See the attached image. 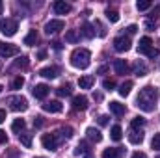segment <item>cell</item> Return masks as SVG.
I'll return each mask as SVG.
<instances>
[{
  "label": "cell",
  "instance_id": "8992f818",
  "mask_svg": "<svg viewBox=\"0 0 160 158\" xmlns=\"http://www.w3.org/2000/svg\"><path fill=\"white\" fill-rule=\"evenodd\" d=\"M17 54H19V47L17 45L0 41V56L2 58H11V56H17Z\"/></svg>",
  "mask_w": 160,
  "mask_h": 158
},
{
  "label": "cell",
  "instance_id": "5b68a950",
  "mask_svg": "<svg viewBox=\"0 0 160 158\" xmlns=\"http://www.w3.org/2000/svg\"><path fill=\"white\" fill-rule=\"evenodd\" d=\"M63 28H65V22H63L62 19H54V21H48V22L45 24V34H47V36L58 34V32L63 30Z\"/></svg>",
  "mask_w": 160,
  "mask_h": 158
},
{
  "label": "cell",
  "instance_id": "ab89813d",
  "mask_svg": "<svg viewBox=\"0 0 160 158\" xmlns=\"http://www.w3.org/2000/svg\"><path fill=\"white\" fill-rule=\"evenodd\" d=\"M95 24L99 26V36H101V37H104V36H106V30H104V26H102L99 21H95Z\"/></svg>",
  "mask_w": 160,
  "mask_h": 158
},
{
  "label": "cell",
  "instance_id": "f907efd6",
  "mask_svg": "<svg viewBox=\"0 0 160 158\" xmlns=\"http://www.w3.org/2000/svg\"><path fill=\"white\" fill-rule=\"evenodd\" d=\"M38 58H39V60H45V58H47V52H45V50H39V52H38Z\"/></svg>",
  "mask_w": 160,
  "mask_h": 158
},
{
  "label": "cell",
  "instance_id": "681fc988",
  "mask_svg": "<svg viewBox=\"0 0 160 158\" xmlns=\"http://www.w3.org/2000/svg\"><path fill=\"white\" fill-rule=\"evenodd\" d=\"M106 71H108V65H101V67H99V71H97V73H99V75H104V73H106Z\"/></svg>",
  "mask_w": 160,
  "mask_h": 158
},
{
  "label": "cell",
  "instance_id": "4fadbf2b",
  "mask_svg": "<svg viewBox=\"0 0 160 158\" xmlns=\"http://www.w3.org/2000/svg\"><path fill=\"white\" fill-rule=\"evenodd\" d=\"M48 91H50V89H48V86H47V84H36V87H34V97L43 101V99H47Z\"/></svg>",
  "mask_w": 160,
  "mask_h": 158
},
{
  "label": "cell",
  "instance_id": "f35d334b",
  "mask_svg": "<svg viewBox=\"0 0 160 158\" xmlns=\"http://www.w3.org/2000/svg\"><path fill=\"white\" fill-rule=\"evenodd\" d=\"M62 136L69 140V138L73 136V128H71V126H63V128H62Z\"/></svg>",
  "mask_w": 160,
  "mask_h": 158
},
{
  "label": "cell",
  "instance_id": "d6986e66",
  "mask_svg": "<svg viewBox=\"0 0 160 158\" xmlns=\"http://www.w3.org/2000/svg\"><path fill=\"white\" fill-rule=\"evenodd\" d=\"M86 134H88V138H89L91 141H95V143L102 141V134H101V130H97V128H93V126H89V128L86 130Z\"/></svg>",
  "mask_w": 160,
  "mask_h": 158
},
{
  "label": "cell",
  "instance_id": "836d02e7",
  "mask_svg": "<svg viewBox=\"0 0 160 158\" xmlns=\"http://www.w3.org/2000/svg\"><path fill=\"white\" fill-rule=\"evenodd\" d=\"M22 86H24V78L22 77H17V78L11 82V89H21Z\"/></svg>",
  "mask_w": 160,
  "mask_h": 158
},
{
  "label": "cell",
  "instance_id": "ffe728a7",
  "mask_svg": "<svg viewBox=\"0 0 160 158\" xmlns=\"http://www.w3.org/2000/svg\"><path fill=\"white\" fill-rule=\"evenodd\" d=\"M93 84H95V78H93L91 75H86V77H80V78H78L80 89H89Z\"/></svg>",
  "mask_w": 160,
  "mask_h": 158
},
{
  "label": "cell",
  "instance_id": "d590c367",
  "mask_svg": "<svg viewBox=\"0 0 160 158\" xmlns=\"http://www.w3.org/2000/svg\"><path fill=\"white\" fill-rule=\"evenodd\" d=\"M134 71H136V75H138V77H145V73H147V69H145V65H143V63H140V62L136 63V67H134Z\"/></svg>",
  "mask_w": 160,
  "mask_h": 158
},
{
  "label": "cell",
  "instance_id": "7c38bea8",
  "mask_svg": "<svg viewBox=\"0 0 160 158\" xmlns=\"http://www.w3.org/2000/svg\"><path fill=\"white\" fill-rule=\"evenodd\" d=\"M151 48H153V39H151V37L145 36V37L140 39V45H138V52H140V54H147Z\"/></svg>",
  "mask_w": 160,
  "mask_h": 158
},
{
  "label": "cell",
  "instance_id": "9c48e42d",
  "mask_svg": "<svg viewBox=\"0 0 160 158\" xmlns=\"http://www.w3.org/2000/svg\"><path fill=\"white\" fill-rule=\"evenodd\" d=\"M43 110L45 112H50V114H60L63 110V106H62L60 101H48V102L43 104Z\"/></svg>",
  "mask_w": 160,
  "mask_h": 158
},
{
  "label": "cell",
  "instance_id": "5bb4252c",
  "mask_svg": "<svg viewBox=\"0 0 160 158\" xmlns=\"http://www.w3.org/2000/svg\"><path fill=\"white\" fill-rule=\"evenodd\" d=\"M58 73H60V69L58 67H54V65H50V67H43L39 71V75L43 77V78H56L58 77Z\"/></svg>",
  "mask_w": 160,
  "mask_h": 158
},
{
  "label": "cell",
  "instance_id": "4dcf8cb0",
  "mask_svg": "<svg viewBox=\"0 0 160 158\" xmlns=\"http://www.w3.org/2000/svg\"><path fill=\"white\" fill-rule=\"evenodd\" d=\"M104 15H106V19H108L110 22H118V21H119V13H118L116 9H106Z\"/></svg>",
  "mask_w": 160,
  "mask_h": 158
},
{
  "label": "cell",
  "instance_id": "277c9868",
  "mask_svg": "<svg viewBox=\"0 0 160 158\" xmlns=\"http://www.w3.org/2000/svg\"><path fill=\"white\" fill-rule=\"evenodd\" d=\"M8 104L13 112H24L28 110V101L21 95H13V97H8Z\"/></svg>",
  "mask_w": 160,
  "mask_h": 158
},
{
  "label": "cell",
  "instance_id": "db71d44e",
  "mask_svg": "<svg viewBox=\"0 0 160 158\" xmlns=\"http://www.w3.org/2000/svg\"><path fill=\"white\" fill-rule=\"evenodd\" d=\"M0 13H2V2H0Z\"/></svg>",
  "mask_w": 160,
  "mask_h": 158
},
{
  "label": "cell",
  "instance_id": "d6a6232c",
  "mask_svg": "<svg viewBox=\"0 0 160 158\" xmlns=\"http://www.w3.org/2000/svg\"><path fill=\"white\" fill-rule=\"evenodd\" d=\"M102 87H104L106 91H112V89L116 87V82H114L112 78H104L102 80Z\"/></svg>",
  "mask_w": 160,
  "mask_h": 158
},
{
  "label": "cell",
  "instance_id": "44dd1931",
  "mask_svg": "<svg viewBox=\"0 0 160 158\" xmlns=\"http://www.w3.org/2000/svg\"><path fill=\"white\" fill-rule=\"evenodd\" d=\"M145 123H147V121H145V119L142 117V116H136V117L132 119V123H130V126H132V130H138V128L142 130V128L145 126Z\"/></svg>",
  "mask_w": 160,
  "mask_h": 158
},
{
  "label": "cell",
  "instance_id": "c3c4849f",
  "mask_svg": "<svg viewBox=\"0 0 160 158\" xmlns=\"http://www.w3.org/2000/svg\"><path fill=\"white\" fill-rule=\"evenodd\" d=\"M132 158H147V155H145V153H140V151H136V153L132 155Z\"/></svg>",
  "mask_w": 160,
  "mask_h": 158
},
{
  "label": "cell",
  "instance_id": "7402d4cb",
  "mask_svg": "<svg viewBox=\"0 0 160 158\" xmlns=\"http://www.w3.org/2000/svg\"><path fill=\"white\" fill-rule=\"evenodd\" d=\"M24 126H26L24 119H15V121L11 123V130H13V132H17V134H21V132L24 130Z\"/></svg>",
  "mask_w": 160,
  "mask_h": 158
},
{
  "label": "cell",
  "instance_id": "f5cc1de1",
  "mask_svg": "<svg viewBox=\"0 0 160 158\" xmlns=\"http://www.w3.org/2000/svg\"><path fill=\"white\" fill-rule=\"evenodd\" d=\"M84 158H93V156H91V155H86V156H84Z\"/></svg>",
  "mask_w": 160,
  "mask_h": 158
},
{
  "label": "cell",
  "instance_id": "d4e9b609",
  "mask_svg": "<svg viewBox=\"0 0 160 158\" xmlns=\"http://www.w3.org/2000/svg\"><path fill=\"white\" fill-rule=\"evenodd\" d=\"M89 153H91V149H89V143L88 141H80L77 151H75V155H89Z\"/></svg>",
  "mask_w": 160,
  "mask_h": 158
},
{
  "label": "cell",
  "instance_id": "74e56055",
  "mask_svg": "<svg viewBox=\"0 0 160 158\" xmlns=\"http://www.w3.org/2000/svg\"><path fill=\"white\" fill-rule=\"evenodd\" d=\"M158 15H160V4L155 7V9H153V11H151V15H149V21H155V22H157Z\"/></svg>",
  "mask_w": 160,
  "mask_h": 158
},
{
  "label": "cell",
  "instance_id": "8d00e7d4",
  "mask_svg": "<svg viewBox=\"0 0 160 158\" xmlns=\"http://www.w3.org/2000/svg\"><path fill=\"white\" fill-rule=\"evenodd\" d=\"M151 147H153V149H157V151H160V132H158V134H155V136H153Z\"/></svg>",
  "mask_w": 160,
  "mask_h": 158
},
{
  "label": "cell",
  "instance_id": "9a60e30c",
  "mask_svg": "<svg viewBox=\"0 0 160 158\" xmlns=\"http://www.w3.org/2000/svg\"><path fill=\"white\" fill-rule=\"evenodd\" d=\"M110 112L114 114V116H125V112H127V108H125V104H121V102H118V101H112L110 104Z\"/></svg>",
  "mask_w": 160,
  "mask_h": 158
},
{
  "label": "cell",
  "instance_id": "e575fe53",
  "mask_svg": "<svg viewBox=\"0 0 160 158\" xmlns=\"http://www.w3.org/2000/svg\"><path fill=\"white\" fill-rule=\"evenodd\" d=\"M136 7H138V11H145V9H149V7H151V2H149V0L136 2Z\"/></svg>",
  "mask_w": 160,
  "mask_h": 158
},
{
  "label": "cell",
  "instance_id": "3957f363",
  "mask_svg": "<svg viewBox=\"0 0 160 158\" xmlns=\"http://www.w3.org/2000/svg\"><path fill=\"white\" fill-rule=\"evenodd\" d=\"M17 30H19L17 21H13V19H0V32H2L6 37L15 36V34H17Z\"/></svg>",
  "mask_w": 160,
  "mask_h": 158
},
{
  "label": "cell",
  "instance_id": "f1b7e54d",
  "mask_svg": "<svg viewBox=\"0 0 160 158\" xmlns=\"http://www.w3.org/2000/svg\"><path fill=\"white\" fill-rule=\"evenodd\" d=\"M78 39H80V36H78L77 30H67V32H65V41H67V43H77Z\"/></svg>",
  "mask_w": 160,
  "mask_h": 158
},
{
  "label": "cell",
  "instance_id": "7bdbcfd3",
  "mask_svg": "<svg viewBox=\"0 0 160 158\" xmlns=\"http://www.w3.org/2000/svg\"><path fill=\"white\" fill-rule=\"evenodd\" d=\"M145 28L147 30H155L157 28V22L155 21H145Z\"/></svg>",
  "mask_w": 160,
  "mask_h": 158
},
{
  "label": "cell",
  "instance_id": "60d3db41",
  "mask_svg": "<svg viewBox=\"0 0 160 158\" xmlns=\"http://www.w3.org/2000/svg\"><path fill=\"white\" fill-rule=\"evenodd\" d=\"M108 116H99V119H97V121H99V125H101V126H104V125H108Z\"/></svg>",
  "mask_w": 160,
  "mask_h": 158
},
{
  "label": "cell",
  "instance_id": "603a6c76",
  "mask_svg": "<svg viewBox=\"0 0 160 158\" xmlns=\"http://www.w3.org/2000/svg\"><path fill=\"white\" fill-rule=\"evenodd\" d=\"M110 138H112L114 141H121V138H123V130H121L119 125L112 126V130H110Z\"/></svg>",
  "mask_w": 160,
  "mask_h": 158
},
{
  "label": "cell",
  "instance_id": "2e32d148",
  "mask_svg": "<svg viewBox=\"0 0 160 158\" xmlns=\"http://www.w3.org/2000/svg\"><path fill=\"white\" fill-rule=\"evenodd\" d=\"M128 141H130L132 145H140V143L143 141L142 130H130V132H128Z\"/></svg>",
  "mask_w": 160,
  "mask_h": 158
},
{
  "label": "cell",
  "instance_id": "ee69618b",
  "mask_svg": "<svg viewBox=\"0 0 160 158\" xmlns=\"http://www.w3.org/2000/svg\"><path fill=\"white\" fill-rule=\"evenodd\" d=\"M136 32H138V26H136V24H130V26L127 28V34H128V36H132V34H136Z\"/></svg>",
  "mask_w": 160,
  "mask_h": 158
},
{
  "label": "cell",
  "instance_id": "f6af8a7d",
  "mask_svg": "<svg viewBox=\"0 0 160 158\" xmlns=\"http://www.w3.org/2000/svg\"><path fill=\"white\" fill-rule=\"evenodd\" d=\"M147 56H149V58H157V56H158V50H157V48H151V50L147 52Z\"/></svg>",
  "mask_w": 160,
  "mask_h": 158
},
{
  "label": "cell",
  "instance_id": "e0dca14e",
  "mask_svg": "<svg viewBox=\"0 0 160 158\" xmlns=\"http://www.w3.org/2000/svg\"><path fill=\"white\" fill-rule=\"evenodd\" d=\"M114 69L118 75H127L128 73V63L125 60H114Z\"/></svg>",
  "mask_w": 160,
  "mask_h": 158
},
{
  "label": "cell",
  "instance_id": "4316f807",
  "mask_svg": "<svg viewBox=\"0 0 160 158\" xmlns=\"http://www.w3.org/2000/svg\"><path fill=\"white\" fill-rule=\"evenodd\" d=\"M82 34H84L88 39H91V37L95 36V30H93V26H91L89 22H84V24H82Z\"/></svg>",
  "mask_w": 160,
  "mask_h": 158
},
{
  "label": "cell",
  "instance_id": "b9f144b4",
  "mask_svg": "<svg viewBox=\"0 0 160 158\" xmlns=\"http://www.w3.org/2000/svg\"><path fill=\"white\" fill-rule=\"evenodd\" d=\"M34 126H36V128H41V126H43V117H41V116H38V117L34 119Z\"/></svg>",
  "mask_w": 160,
  "mask_h": 158
},
{
  "label": "cell",
  "instance_id": "816d5d0a",
  "mask_svg": "<svg viewBox=\"0 0 160 158\" xmlns=\"http://www.w3.org/2000/svg\"><path fill=\"white\" fill-rule=\"evenodd\" d=\"M6 121V110H0V123Z\"/></svg>",
  "mask_w": 160,
  "mask_h": 158
},
{
  "label": "cell",
  "instance_id": "484cf974",
  "mask_svg": "<svg viewBox=\"0 0 160 158\" xmlns=\"http://www.w3.org/2000/svg\"><path fill=\"white\" fill-rule=\"evenodd\" d=\"M36 43H38V32H36V30H30L28 36L24 37V45L32 47V45H36Z\"/></svg>",
  "mask_w": 160,
  "mask_h": 158
},
{
  "label": "cell",
  "instance_id": "9f6ffc18",
  "mask_svg": "<svg viewBox=\"0 0 160 158\" xmlns=\"http://www.w3.org/2000/svg\"><path fill=\"white\" fill-rule=\"evenodd\" d=\"M0 91H2V86H0Z\"/></svg>",
  "mask_w": 160,
  "mask_h": 158
},
{
  "label": "cell",
  "instance_id": "7dc6e473",
  "mask_svg": "<svg viewBox=\"0 0 160 158\" xmlns=\"http://www.w3.org/2000/svg\"><path fill=\"white\" fill-rule=\"evenodd\" d=\"M6 141H8V136L4 130H0V143H6Z\"/></svg>",
  "mask_w": 160,
  "mask_h": 158
},
{
  "label": "cell",
  "instance_id": "30bf717a",
  "mask_svg": "<svg viewBox=\"0 0 160 158\" xmlns=\"http://www.w3.org/2000/svg\"><path fill=\"white\" fill-rule=\"evenodd\" d=\"M52 7H54V11H56L58 15H65V13L71 11V4H67V2H63V0H56V2L52 4Z\"/></svg>",
  "mask_w": 160,
  "mask_h": 158
},
{
  "label": "cell",
  "instance_id": "83f0119b",
  "mask_svg": "<svg viewBox=\"0 0 160 158\" xmlns=\"http://www.w3.org/2000/svg\"><path fill=\"white\" fill-rule=\"evenodd\" d=\"M19 140H21V143H22L26 149H30V147H32V134L22 132V134H19Z\"/></svg>",
  "mask_w": 160,
  "mask_h": 158
},
{
  "label": "cell",
  "instance_id": "6f0895ef",
  "mask_svg": "<svg viewBox=\"0 0 160 158\" xmlns=\"http://www.w3.org/2000/svg\"><path fill=\"white\" fill-rule=\"evenodd\" d=\"M157 158H160V156H157Z\"/></svg>",
  "mask_w": 160,
  "mask_h": 158
},
{
  "label": "cell",
  "instance_id": "ac0fdd59",
  "mask_svg": "<svg viewBox=\"0 0 160 158\" xmlns=\"http://www.w3.org/2000/svg\"><path fill=\"white\" fill-rule=\"evenodd\" d=\"M123 149L121 147H114V149H104L102 151V158H119L123 156Z\"/></svg>",
  "mask_w": 160,
  "mask_h": 158
},
{
  "label": "cell",
  "instance_id": "11a10c76",
  "mask_svg": "<svg viewBox=\"0 0 160 158\" xmlns=\"http://www.w3.org/2000/svg\"><path fill=\"white\" fill-rule=\"evenodd\" d=\"M36 158H43V156H36Z\"/></svg>",
  "mask_w": 160,
  "mask_h": 158
},
{
  "label": "cell",
  "instance_id": "cb8c5ba5",
  "mask_svg": "<svg viewBox=\"0 0 160 158\" xmlns=\"http://www.w3.org/2000/svg\"><path fill=\"white\" fill-rule=\"evenodd\" d=\"M130 89H132V82H130V80H127V82H123V84L119 86V89H118V91H119L121 97H127V95L130 93Z\"/></svg>",
  "mask_w": 160,
  "mask_h": 158
},
{
  "label": "cell",
  "instance_id": "ba28073f",
  "mask_svg": "<svg viewBox=\"0 0 160 158\" xmlns=\"http://www.w3.org/2000/svg\"><path fill=\"white\" fill-rule=\"evenodd\" d=\"M130 39L128 37H125V36H119V37H116L114 39V48L118 50V52H127V50H130Z\"/></svg>",
  "mask_w": 160,
  "mask_h": 158
},
{
  "label": "cell",
  "instance_id": "f546056e",
  "mask_svg": "<svg viewBox=\"0 0 160 158\" xmlns=\"http://www.w3.org/2000/svg\"><path fill=\"white\" fill-rule=\"evenodd\" d=\"M56 93H58V97H69V95L73 93V89H71V86H69V84H65V86L58 87V89H56Z\"/></svg>",
  "mask_w": 160,
  "mask_h": 158
},
{
  "label": "cell",
  "instance_id": "7a4b0ae2",
  "mask_svg": "<svg viewBox=\"0 0 160 158\" xmlns=\"http://www.w3.org/2000/svg\"><path fill=\"white\" fill-rule=\"evenodd\" d=\"M89 60H91V54H89L88 48H77L71 54V65L77 67V69H88Z\"/></svg>",
  "mask_w": 160,
  "mask_h": 158
},
{
  "label": "cell",
  "instance_id": "8fae6325",
  "mask_svg": "<svg viewBox=\"0 0 160 158\" xmlns=\"http://www.w3.org/2000/svg\"><path fill=\"white\" fill-rule=\"evenodd\" d=\"M73 108H75V110H80V112L88 110V97H84V95L73 97Z\"/></svg>",
  "mask_w": 160,
  "mask_h": 158
},
{
  "label": "cell",
  "instance_id": "6da1fadb",
  "mask_svg": "<svg viewBox=\"0 0 160 158\" xmlns=\"http://www.w3.org/2000/svg\"><path fill=\"white\" fill-rule=\"evenodd\" d=\"M160 93L157 87L153 86H145L140 89V95L136 97V106L143 112H153L155 106H157V101H158Z\"/></svg>",
  "mask_w": 160,
  "mask_h": 158
},
{
  "label": "cell",
  "instance_id": "bcb514c9",
  "mask_svg": "<svg viewBox=\"0 0 160 158\" xmlns=\"http://www.w3.org/2000/svg\"><path fill=\"white\" fill-rule=\"evenodd\" d=\"M50 45H52V48H54V50H60V48H62V43H60V41H52Z\"/></svg>",
  "mask_w": 160,
  "mask_h": 158
},
{
  "label": "cell",
  "instance_id": "1f68e13d",
  "mask_svg": "<svg viewBox=\"0 0 160 158\" xmlns=\"http://www.w3.org/2000/svg\"><path fill=\"white\" fill-rule=\"evenodd\" d=\"M21 67H28V58H26V56H21V58L13 63V69H21Z\"/></svg>",
  "mask_w": 160,
  "mask_h": 158
},
{
  "label": "cell",
  "instance_id": "52a82bcc",
  "mask_svg": "<svg viewBox=\"0 0 160 158\" xmlns=\"http://www.w3.org/2000/svg\"><path fill=\"white\" fill-rule=\"evenodd\" d=\"M41 143L47 151H56L58 149V140H56V134H43L41 136Z\"/></svg>",
  "mask_w": 160,
  "mask_h": 158
}]
</instances>
